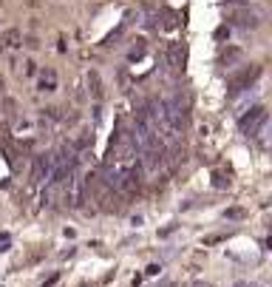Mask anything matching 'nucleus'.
Instances as JSON below:
<instances>
[{"label":"nucleus","mask_w":272,"mask_h":287,"mask_svg":"<svg viewBox=\"0 0 272 287\" xmlns=\"http://www.w3.org/2000/svg\"><path fill=\"white\" fill-rule=\"evenodd\" d=\"M184 63H187V48H184V43H170L168 46V66L173 71H184Z\"/></svg>","instance_id":"39448f33"},{"label":"nucleus","mask_w":272,"mask_h":287,"mask_svg":"<svg viewBox=\"0 0 272 287\" xmlns=\"http://www.w3.org/2000/svg\"><path fill=\"white\" fill-rule=\"evenodd\" d=\"M227 216H230V219H238V216H241V210H238V207H233V210H227Z\"/></svg>","instance_id":"4468645a"},{"label":"nucleus","mask_w":272,"mask_h":287,"mask_svg":"<svg viewBox=\"0 0 272 287\" xmlns=\"http://www.w3.org/2000/svg\"><path fill=\"white\" fill-rule=\"evenodd\" d=\"M23 46H29V48H37V46H40V40H37V37H26V40H23Z\"/></svg>","instance_id":"f8f14e48"},{"label":"nucleus","mask_w":272,"mask_h":287,"mask_svg":"<svg viewBox=\"0 0 272 287\" xmlns=\"http://www.w3.org/2000/svg\"><path fill=\"white\" fill-rule=\"evenodd\" d=\"M88 85H91V97H94V100H102L105 88H102V77H100V71H88Z\"/></svg>","instance_id":"1a4fd4ad"},{"label":"nucleus","mask_w":272,"mask_h":287,"mask_svg":"<svg viewBox=\"0 0 272 287\" xmlns=\"http://www.w3.org/2000/svg\"><path fill=\"white\" fill-rule=\"evenodd\" d=\"M227 20L244 26V29H255V26H258V14L249 12V9H230V12H227Z\"/></svg>","instance_id":"423d86ee"},{"label":"nucleus","mask_w":272,"mask_h":287,"mask_svg":"<svg viewBox=\"0 0 272 287\" xmlns=\"http://www.w3.org/2000/svg\"><path fill=\"white\" fill-rule=\"evenodd\" d=\"M241 57H244V51L238 46H227L224 54H221V66H227V69H233L236 63H241Z\"/></svg>","instance_id":"6e6552de"},{"label":"nucleus","mask_w":272,"mask_h":287,"mask_svg":"<svg viewBox=\"0 0 272 287\" xmlns=\"http://www.w3.org/2000/svg\"><path fill=\"white\" fill-rule=\"evenodd\" d=\"M0 57H3V40H0Z\"/></svg>","instance_id":"dca6fc26"},{"label":"nucleus","mask_w":272,"mask_h":287,"mask_svg":"<svg viewBox=\"0 0 272 287\" xmlns=\"http://www.w3.org/2000/svg\"><path fill=\"white\" fill-rule=\"evenodd\" d=\"M34 71H37V66H34V60H26V74H29V77H32Z\"/></svg>","instance_id":"ddd939ff"},{"label":"nucleus","mask_w":272,"mask_h":287,"mask_svg":"<svg viewBox=\"0 0 272 287\" xmlns=\"http://www.w3.org/2000/svg\"><path fill=\"white\" fill-rule=\"evenodd\" d=\"M258 77H261V66H247V69H241V71L236 74V77L230 80L227 91H230V94L244 91V88H249V85H252V82L258 80Z\"/></svg>","instance_id":"7ed1b4c3"},{"label":"nucleus","mask_w":272,"mask_h":287,"mask_svg":"<svg viewBox=\"0 0 272 287\" xmlns=\"http://www.w3.org/2000/svg\"><path fill=\"white\" fill-rule=\"evenodd\" d=\"M3 46H9V48H20V46H23V35H20V29H9V32L3 35Z\"/></svg>","instance_id":"9d476101"},{"label":"nucleus","mask_w":272,"mask_h":287,"mask_svg":"<svg viewBox=\"0 0 272 287\" xmlns=\"http://www.w3.org/2000/svg\"><path fill=\"white\" fill-rule=\"evenodd\" d=\"M267 123H270L267 108L255 105V108H249V114H244L241 120H238V128H241V134H244V137H258Z\"/></svg>","instance_id":"f257e3e1"},{"label":"nucleus","mask_w":272,"mask_h":287,"mask_svg":"<svg viewBox=\"0 0 272 287\" xmlns=\"http://www.w3.org/2000/svg\"><path fill=\"white\" fill-rule=\"evenodd\" d=\"M116 191L122 196H136L142 191V171L139 168H122L119 171V179H116Z\"/></svg>","instance_id":"f03ea898"},{"label":"nucleus","mask_w":272,"mask_h":287,"mask_svg":"<svg viewBox=\"0 0 272 287\" xmlns=\"http://www.w3.org/2000/svg\"><path fill=\"white\" fill-rule=\"evenodd\" d=\"M227 3H236V6H244V3H247V0H227Z\"/></svg>","instance_id":"2eb2a0df"},{"label":"nucleus","mask_w":272,"mask_h":287,"mask_svg":"<svg viewBox=\"0 0 272 287\" xmlns=\"http://www.w3.org/2000/svg\"><path fill=\"white\" fill-rule=\"evenodd\" d=\"M51 171H54V157L51 154H40V157H34L32 162V182H43L45 176H51Z\"/></svg>","instance_id":"20e7f679"},{"label":"nucleus","mask_w":272,"mask_h":287,"mask_svg":"<svg viewBox=\"0 0 272 287\" xmlns=\"http://www.w3.org/2000/svg\"><path fill=\"white\" fill-rule=\"evenodd\" d=\"M37 88L40 91H57V71L54 69H43L40 71V82H37Z\"/></svg>","instance_id":"0eeeda50"},{"label":"nucleus","mask_w":272,"mask_h":287,"mask_svg":"<svg viewBox=\"0 0 272 287\" xmlns=\"http://www.w3.org/2000/svg\"><path fill=\"white\" fill-rule=\"evenodd\" d=\"M213 185L215 188H230V179H224V173H213Z\"/></svg>","instance_id":"9b49d317"}]
</instances>
